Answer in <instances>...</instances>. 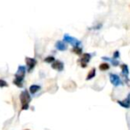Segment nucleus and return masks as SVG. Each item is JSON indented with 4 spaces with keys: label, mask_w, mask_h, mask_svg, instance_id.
Listing matches in <instances>:
<instances>
[{
    "label": "nucleus",
    "mask_w": 130,
    "mask_h": 130,
    "mask_svg": "<svg viewBox=\"0 0 130 130\" xmlns=\"http://www.w3.org/2000/svg\"><path fill=\"white\" fill-rule=\"evenodd\" d=\"M25 74H26V68L24 66H19L18 70H17V72L14 75L13 84H15L18 87H22V81L24 79Z\"/></svg>",
    "instance_id": "obj_1"
},
{
    "label": "nucleus",
    "mask_w": 130,
    "mask_h": 130,
    "mask_svg": "<svg viewBox=\"0 0 130 130\" xmlns=\"http://www.w3.org/2000/svg\"><path fill=\"white\" fill-rule=\"evenodd\" d=\"M20 100L22 103V110H25L29 109V104L31 101V97L27 90H24L21 93Z\"/></svg>",
    "instance_id": "obj_2"
},
{
    "label": "nucleus",
    "mask_w": 130,
    "mask_h": 130,
    "mask_svg": "<svg viewBox=\"0 0 130 130\" xmlns=\"http://www.w3.org/2000/svg\"><path fill=\"white\" fill-rule=\"evenodd\" d=\"M63 40H64L65 42H68V43H70L71 45H72L74 47L78 46V45L81 44L80 40H78L77 38H73V37L70 36V35H68V34H64V36H63Z\"/></svg>",
    "instance_id": "obj_3"
},
{
    "label": "nucleus",
    "mask_w": 130,
    "mask_h": 130,
    "mask_svg": "<svg viewBox=\"0 0 130 130\" xmlns=\"http://www.w3.org/2000/svg\"><path fill=\"white\" fill-rule=\"evenodd\" d=\"M25 61H26V64H27L28 71H29V72L34 69L35 66L37 65V62H38L36 59H34V58H30V57H26Z\"/></svg>",
    "instance_id": "obj_4"
},
{
    "label": "nucleus",
    "mask_w": 130,
    "mask_h": 130,
    "mask_svg": "<svg viewBox=\"0 0 130 130\" xmlns=\"http://www.w3.org/2000/svg\"><path fill=\"white\" fill-rule=\"evenodd\" d=\"M110 83H111L114 87H119V85L122 84V81H121L120 78H119L117 74H112V73H110Z\"/></svg>",
    "instance_id": "obj_5"
},
{
    "label": "nucleus",
    "mask_w": 130,
    "mask_h": 130,
    "mask_svg": "<svg viewBox=\"0 0 130 130\" xmlns=\"http://www.w3.org/2000/svg\"><path fill=\"white\" fill-rule=\"evenodd\" d=\"M91 58H92V55H91L90 54H88V53H87V54H84L83 55H82L81 59H80V63H81V67L82 68L87 67V63L90 61Z\"/></svg>",
    "instance_id": "obj_6"
},
{
    "label": "nucleus",
    "mask_w": 130,
    "mask_h": 130,
    "mask_svg": "<svg viewBox=\"0 0 130 130\" xmlns=\"http://www.w3.org/2000/svg\"><path fill=\"white\" fill-rule=\"evenodd\" d=\"M51 67H52V69L56 70L58 71H62V70L64 69V64L61 61H59V60H56L54 62L52 63Z\"/></svg>",
    "instance_id": "obj_7"
},
{
    "label": "nucleus",
    "mask_w": 130,
    "mask_h": 130,
    "mask_svg": "<svg viewBox=\"0 0 130 130\" xmlns=\"http://www.w3.org/2000/svg\"><path fill=\"white\" fill-rule=\"evenodd\" d=\"M121 70H122V75L124 76V78L126 79V81H128V75H129V70H128V66L126 64H122V65H121Z\"/></svg>",
    "instance_id": "obj_8"
},
{
    "label": "nucleus",
    "mask_w": 130,
    "mask_h": 130,
    "mask_svg": "<svg viewBox=\"0 0 130 130\" xmlns=\"http://www.w3.org/2000/svg\"><path fill=\"white\" fill-rule=\"evenodd\" d=\"M117 103H119L121 107H123V108L128 109L130 107V99L128 97H126V99L123 100V101H117Z\"/></svg>",
    "instance_id": "obj_9"
},
{
    "label": "nucleus",
    "mask_w": 130,
    "mask_h": 130,
    "mask_svg": "<svg viewBox=\"0 0 130 130\" xmlns=\"http://www.w3.org/2000/svg\"><path fill=\"white\" fill-rule=\"evenodd\" d=\"M55 47L60 51H65L67 50V45L64 43L63 41H57L55 44Z\"/></svg>",
    "instance_id": "obj_10"
},
{
    "label": "nucleus",
    "mask_w": 130,
    "mask_h": 130,
    "mask_svg": "<svg viewBox=\"0 0 130 130\" xmlns=\"http://www.w3.org/2000/svg\"><path fill=\"white\" fill-rule=\"evenodd\" d=\"M95 74H96V70L95 68H92V69L89 71L88 74L87 76V80H90L92 78H94L95 77Z\"/></svg>",
    "instance_id": "obj_11"
},
{
    "label": "nucleus",
    "mask_w": 130,
    "mask_h": 130,
    "mask_svg": "<svg viewBox=\"0 0 130 130\" xmlns=\"http://www.w3.org/2000/svg\"><path fill=\"white\" fill-rule=\"evenodd\" d=\"M40 88H41V87L38 85H31L30 87H29V93H31V94H36L38 90H40Z\"/></svg>",
    "instance_id": "obj_12"
},
{
    "label": "nucleus",
    "mask_w": 130,
    "mask_h": 130,
    "mask_svg": "<svg viewBox=\"0 0 130 130\" xmlns=\"http://www.w3.org/2000/svg\"><path fill=\"white\" fill-rule=\"evenodd\" d=\"M99 69L101 70L102 71H108L110 69V65L109 63L107 62H103V63H101L99 66Z\"/></svg>",
    "instance_id": "obj_13"
},
{
    "label": "nucleus",
    "mask_w": 130,
    "mask_h": 130,
    "mask_svg": "<svg viewBox=\"0 0 130 130\" xmlns=\"http://www.w3.org/2000/svg\"><path fill=\"white\" fill-rule=\"evenodd\" d=\"M72 52L74 53V54H78V55H80V54H82V48L79 46H75V47H73Z\"/></svg>",
    "instance_id": "obj_14"
},
{
    "label": "nucleus",
    "mask_w": 130,
    "mask_h": 130,
    "mask_svg": "<svg viewBox=\"0 0 130 130\" xmlns=\"http://www.w3.org/2000/svg\"><path fill=\"white\" fill-rule=\"evenodd\" d=\"M44 61L46 63H53L55 61V59H54V56H47V57L45 58V60H44Z\"/></svg>",
    "instance_id": "obj_15"
},
{
    "label": "nucleus",
    "mask_w": 130,
    "mask_h": 130,
    "mask_svg": "<svg viewBox=\"0 0 130 130\" xmlns=\"http://www.w3.org/2000/svg\"><path fill=\"white\" fill-rule=\"evenodd\" d=\"M103 60H107V61H110V62L114 65V66H118V65H119V61H118L117 60H115V59H109V58H106V57H103Z\"/></svg>",
    "instance_id": "obj_16"
},
{
    "label": "nucleus",
    "mask_w": 130,
    "mask_h": 130,
    "mask_svg": "<svg viewBox=\"0 0 130 130\" xmlns=\"http://www.w3.org/2000/svg\"><path fill=\"white\" fill-rule=\"evenodd\" d=\"M8 87V83L4 79H0V87Z\"/></svg>",
    "instance_id": "obj_17"
},
{
    "label": "nucleus",
    "mask_w": 130,
    "mask_h": 130,
    "mask_svg": "<svg viewBox=\"0 0 130 130\" xmlns=\"http://www.w3.org/2000/svg\"><path fill=\"white\" fill-rule=\"evenodd\" d=\"M119 57V51H115L113 54V59H118V58Z\"/></svg>",
    "instance_id": "obj_18"
},
{
    "label": "nucleus",
    "mask_w": 130,
    "mask_h": 130,
    "mask_svg": "<svg viewBox=\"0 0 130 130\" xmlns=\"http://www.w3.org/2000/svg\"><path fill=\"white\" fill-rule=\"evenodd\" d=\"M127 97H128V98H129V99H130V94H128V96H127Z\"/></svg>",
    "instance_id": "obj_19"
},
{
    "label": "nucleus",
    "mask_w": 130,
    "mask_h": 130,
    "mask_svg": "<svg viewBox=\"0 0 130 130\" xmlns=\"http://www.w3.org/2000/svg\"><path fill=\"white\" fill-rule=\"evenodd\" d=\"M26 130H29V129H26Z\"/></svg>",
    "instance_id": "obj_20"
}]
</instances>
